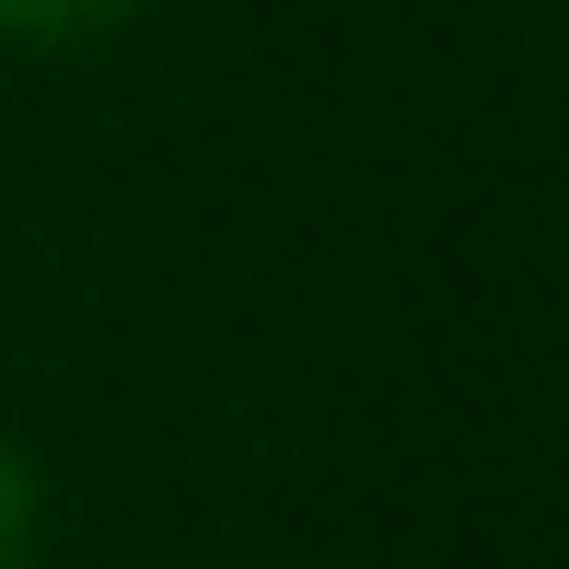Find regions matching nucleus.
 <instances>
[{"label":"nucleus","instance_id":"2","mask_svg":"<svg viewBox=\"0 0 569 569\" xmlns=\"http://www.w3.org/2000/svg\"><path fill=\"white\" fill-rule=\"evenodd\" d=\"M0 569H36V465L0 442Z\"/></svg>","mask_w":569,"mask_h":569},{"label":"nucleus","instance_id":"1","mask_svg":"<svg viewBox=\"0 0 569 569\" xmlns=\"http://www.w3.org/2000/svg\"><path fill=\"white\" fill-rule=\"evenodd\" d=\"M140 0H0V36H36V47H59V36H106V23H128Z\"/></svg>","mask_w":569,"mask_h":569}]
</instances>
